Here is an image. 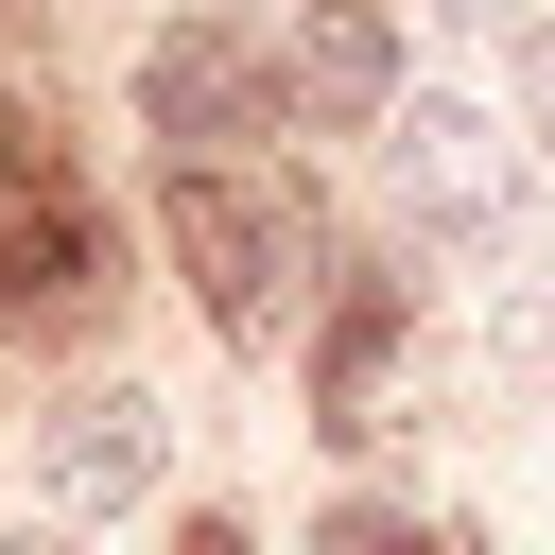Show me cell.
<instances>
[{"instance_id":"7","label":"cell","mask_w":555,"mask_h":555,"mask_svg":"<svg viewBox=\"0 0 555 555\" xmlns=\"http://www.w3.org/2000/svg\"><path fill=\"white\" fill-rule=\"evenodd\" d=\"M382 364H399V278H364V295L330 312V364H312V399H330V434H364V399H382Z\"/></svg>"},{"instance_id":"4","label":"cell","mask_w":555,"mask_h":555,"mask_svg":"<svg viewBox=\"0 0 555 555\" xmlns=\"http://www.w3.org/2000/svg\"><path fill=\"white\" fill-rule=\"evenodd\" d=\"M260 104H278V69H260L225 17H173V35L139 52V121H156V139H243Z\"/></svg>"},{"instance_id":"5","label":"cell","mask_w":555,"mask_h":555,"mask_svg":"<svg viewBox=\"0 0 555 555\" xmlns=\"http://www.w3.org/2000/svg\"><path fill=\"white\" fill-rule=\"evenodd\" d=\"M278 87H295L312 121H382V104H399V17H382V0H312L295 52H278Z\"/></svg>"},{"instance_id":"11","label":"cell","mask_w":555,"mask_h":555,"mask_svg":"<svg viewBox=\"0 0 555 555\" xmlns=\"http://www.w3.org/2000/svg\"><path fill=\"white\" fill-rule=\"evenodd\" d=\"M17 555H69V538H17Z\"/></svg>"},{"instance_id":"12","label":"cell","mask_w":555,"mask_h":555,"mask_svg":"<svg viewBox=\"0 0 555 555\" xmlns=\"http://www.w3.org/2000/svg\"><path fill=\"white\" fill-rule=\"evenodd\" d=\"M468 17H503V0H468Z\"/></svg>"},{"instance_id":"9","label":"cell","mask_w":555,"mask_h":555,"mask_svg":"<svg viewBox=\"0 0 555 555\" xmlns=\"http://www.w3.org/2000/svg\"><path fill=\"white\" fill-rule=\"evenodd\" d=\"M520 104H538V139H555V35H538V69H520Z\"/></svg>"},{"instance_id":"1","label":"cell","mask_w":555,"mask_h":555,"mask_svg":"<svg viewBox=\"0 0 555 555\" xmlns=\"http://www.w3.org/2000/svg\"><path fill=\"white\" fill-rule=\"evenodd\" d=\"M87 278H104V225H87L69 156L35 121H0V330H69Z\"/></svg>"},{"instance_id":"13","label":"cell","mask_w":555,"mask_h":555,"mask_svg":"<svg viewBox=\"0 0 555 555\" xmlns=\"http://www.w3.org/2000/svg\"><path fill=\"white\" fill-rule=\"evenodd\" d=\"M434 555H468V538H434Z\"/></svg>"},{"instance_id":"6","label":"cell","mask_w":555,"mask_h":555,"mask_svg":"<svg viewBox=\"0 0 555 555\" xmlns=\"http://www.w3.org/2000/svg\"><path fill=\"white\" fill-rule=\"evenodd\" d=\"M35 468H52V503H139L156 486V399H87Z\"/></svg>"},{"instance_id":"2","label":"cell","mask_w":555,"mask_h":555,"mask_svg":"<svg viewBox=\"0 0 555 555\" xmlns=\"http://www.w3.org/2000/svg\"><path fill=\"white\" fill-rule=\"evenodd\" d=\"M156 225H173V260H191L208 330H260V312H278V260L312 243V208H295V191H243V173H208V156L156 191Z\"/></svg>"},{"instance_id":"10","label":"cell","mask_w":555,"mask_h":555,"mask_svg":"<svg viewBox=\"0 0 555 555\" xmlns=\"http://www.w3.org/2000/svg\"><path fill=\"white\" fill-rule=\"evenodd\" d=\"M173 555H260V538H243V520H191V538H173Z\"/></svg>"},{"instance_id":"8","label":"cell","mask_w":555,"mask_h":555,"mask_svg":"<svg viewBox=\"0 0 555 555\" xmlns=\"http://www.w3.org/2000/svg\"><path fill=\"white\" fill-rule=\"evenodd\" d=\"M312 555H434V538H416V520H399V503H347V520H330V538H312Z\"/></svg>"},{"instance_id":"3","label":"cell","mask_w":555,"mask_h":555,"mask_svg":"<svg viewBox=\"0 0 555 555\" xmlns=\"http://www.w3.org/2000/svg\"><path fill=\"white\" fill-rule=\"evenodd\" d=\"M399 208H416L434 243L486 260V243L520 225V156H503V121H486V104H416V121H399Z\"/></svg>"}]
</instances>
